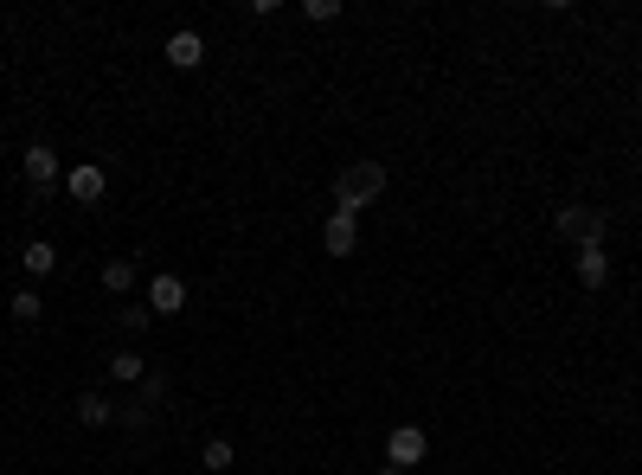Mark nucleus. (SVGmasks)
<instances>
[{"label": "nucleus", "instance_id": "18", "mask_svg": "<svg viewBox=\"0 0 642 475\" xmlns=\"http://www.w3.org/2000/svg\"><path fill=\"white\" fill-rule=\"evenodd\" d=\"M116 321H122V328H129V334H142L148 321H155V309H116Z\"/></svg>", "mask_w": 642, "mask_h": 475}, {"label": "nucleus", "instance_id": "8", "mask_svg": "<svg viewBox=\"0 0 642 475\" xmlns=\"http://www.w3.org/2000/svg\"><path fill=\"white\" fill-rule=\"evenodd\" d=\"M572 270H578V283H585V289H604L610 283V251H604V244H578Z\"/></svg>", "mask_w": 642, "mask_h": 475}, {"label": "nucleus", "instance_id": "12", "mask_svg": "<svg viewBox=\"0 0 642 475\" xmlns=\"http://www.w3.org/2000/svg\"><path fill=\"white\" fill-rule=\"evenodd\" d=\"M116 418H122V411H116L103 392H84V398H78V424H90V431H103V424H116Z\"/></svg>", "mask_w": 642, "mask_h": 475}, {"label": "nucleus", "instance_id": "15", "mask_svg": "<svg viewBox=\"0 0 642 475\" xmlns=\"http://www.w3.org/2000/svg\"><path fill=\"white\" fill-rule=\"evenodd\" d=\"M110 373L122 379V386H142V379H148V360H142V354H116Z\"/></svg>", "mask_w": 642, "mask_h": 475}, {"label": "nucleus", "instance_id": "3", "mask_svg": "<svg viewBox=\"0 0 642 475\" xmlns=\"http://www.w3.org/2000/svg\"><path fill=\"white\" fill-rule=\"evenodd\" d=\"M553 225H559V238H572V244H604V212L598 206H559Z\"/></svg>", "mask_w": 642, "mask_h": 475}, {"label": "nucleus", "instance_id": "5", "mask_svg": "<svg viewBox=\"0 0 642 475\" xmlns=\"http://www.w3.org/2000/svg\"><path fill=\"white\" fill-rule=\"evenodd\" d=\"M65 193L78 199V206H97V199L110 193V174H103L97 161H78V167H65Z\"/></svg>", "mask_w": 642, "mask_h": 475}, {"label": "nucleus", "instance_id": "17", "mask_svg": "<svg viewBox=\"0 0 642 475\" xmlns=\"http://www.w3.org/2000/svg\"><path fill=\"white\" fill-rule=\"evenodd\" d=\"M302 20H315V26L341 20V0H302Z\"/></svg>", "mask_w": 642, "mask_h": 475}, {"label": "nucleus", "instance_id": "16", "mask_svg": "<svg viewBox=\"0 0 642 475\" xmlns=\"http://www.w3.org/2000/svg\"><path fill=\"white\" fill-rule=\"evenodd\" d=\"M39 315H45L39 289H13V321H39Z\"/></svg>", "mask_w": 642, "mask_h": 475}, {"label": "nucleus", "instance_id": "6", "mask_svg": "<svg viewBox=\"0 0 642 475\" xmlns=\"http://www.w3.org/2000/svg\"><path fill=\"white\" fill-rule=\"evenodd\" d=\"M354 244H360V219H354V212H328V219H321V251H328V257H354Z\"/></svg>", "mask_w": 642, "mask_h": 475}, {"label": "nucleus", "instance_id": "7", "mask_svg": "<svg viewBox=\"0 0 642 475\" xmlns=\"http://www.w3.org/2000/svg\"><path fill=\"white\" fill-rule=\"evenodd\" d=\"M148 309H155V315H180V309H187V283H180L174 270H161V277L148 283Z\"/></svg>", "mask_w": 642, "mask_h": 475}, {"label": "nucleus", "instance_id": "11", "mask_svg": "<svg viewBox=\"0 0 642 475\" xmlns=\"http://www.w3.org/2000/svg\"><path fill=\"white\" fill-rule=\"evenodd\" d=\"M20 270H26V277H52V270H58V244L52 238H33L20 251Z\"/></svg>", "mask_w": 642, "mask_h": 475}, {"label": "nucleus", "instance_id": "19", "mask_svg": "<svg viewBox=\"0 0 642 475\" xmlns=\"http://www.w3.org/2000/svg\"><path fill=\"white\" fill-rule=\"evenodd\" d=\"M379 475H411V469H399V463H386V469H379Z\"/></svg>", "mask_w": 642, "mask_h": 475}, {"label": "nucleus", "instance_id": "4", "mask_svg": "<svg viewBox=\"0 0 642 475\" xmlns=\"http://www.w3.org/2000/svg\"><path fill=\"white\" fill-rule=\"evenodd\" d=\"M424 456H431V437H424V424H392V437H386V463L418 469Z\"/></svg>", "mask_w": 642, "mask_h": 475}, {"label": "nucleus", "instance_id": "2", "mask_svg": "<svg viewBox=\"0 0 642 475\" xmlns=\"http://www.w3.org/2000/svg\"><path fill=\"white\" fill-rule=\"evenodd\" d=\"M20 174L33 180V193H52L58 180H65V155H58L52 142H33V148L20 155Z\"/></svg>", "mask_w": 642, "mask_h": 475}, {"label": "nucleus", "instance_id": "13", "mask_svg": "<svg viewBox=\"0 0 642 475\" xmlns=\"http://www.w3.org/2000/svg\"><path fill=\"white\" fill-rule=\"evenodd\" d=\"M97 277H103V289H110V296H129V289H135V264H129V257H110Z\"/></svg>", "mask_w": 642, "mask_h": 475}, {"label": "nucleus", "instance_id": "10", "mask_svg": "<svg viewBox=\"0 0 642 475\" xmlns=\"http://www.w3.org/2000/svg\"><path fill=\"white\" fill-rule=\"evenodd\" d=\"M200 58H206L200 33H167V65H174V71H200Z\"/></svg>", "mask_w": 642, "mask_h": 475}, {"label": "nucleus", "instance_id": "9", "mask_svg": "<svg viewBox=\"0 0 642 475\" xmlns=\"http://www.w3.org/2000/svg\"><path fill=\"white\" fill-rule=\"evenodd\" d=\"M167 398V373H155L148 366V379H142V392H135V405H122V424H148V411H155Z\"/></svg>", "mask_w": 642, "mask_h": 475}, {"label": "nucleus", "instance_id": "1", "mask_svg": "<svg viewBox=\"0 0 642 475\" xmlns=\"http://www.w3.org/2000/svg\"><path fill=\"white\" fill-rule=\"evenodd\" d=\"M379 193H386V167H379V161H354V167H341V180H334V212H354V219H360Z\"/></svg>", "mask_w": 642, "mask_h": 475}, {"label": "nucleus", "instance_id": "14", "mask_svg": "<svg viewBox=\"0 0 642 475\" xmlns=\"http://www.w3.org/2000/svg\"><path fill=\"white\" fill-rule=\"evenodd\" d=\"M200 463H206V475H232V463H238V450H232V443H225V437H206Z\"/></svg>", "mask_w": 642, "mask_h": 475}]
</instances>
